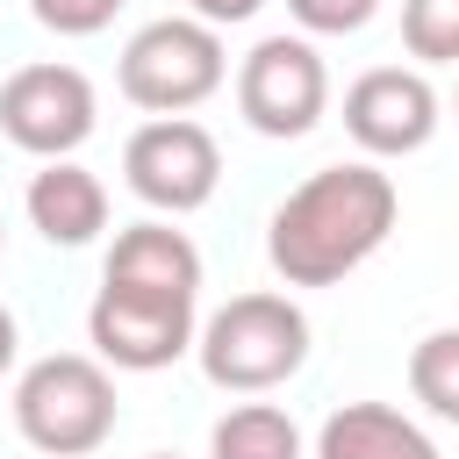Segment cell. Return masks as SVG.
<instances>
[{
  "mask_svg": "<svg viewBox=\"0 0 459 459\" xmlns=\"http://www.w3.org/2000/svg\"><path fill=\"white\" fill-rule=\"evenodd\" d=\"M14 344H22V330H14V316H7V308H0V373H7V366H14Z\"/></svg>",
  "mask_w": 459,
  "mask_h": 459,
  "instance_id": "d6986e66",
  "label": "cell"
},
{
  "mask_svg": "<svg viewBox=\"0 0 459 459\" xmlns=\"http://www.w3.org/2000/svg\"><path fill=\"white\" fill-rule=\"evenodd\" d=\"M151 459H172V452H151Z\"/></svg>",
  "mask_w": 459,
  "mask_h": 459,
  "instance_id": "ffe728a7",
  "label": "cell"
},
{
  "mask_svg": "<svg viewBox=\"0 0 459 459\" xmlns=\"http://www.w3.org/2000/svg\"><path fill=\"white\" fill-rule=\"evenodd\" d=\"M287 14H294L308 36H359V29L380 14V0H287Z\"/></svg>",
  "mask_w": 459,
  "mask_h": 459,
  "instance_id": "2e32d148",
  "label": "cell"
},
{
  "mask_svg": "<svg viewBox=\"0 0 459 459\" xmlns=\"http://www.w3.org/2000/svg\"><path fill=\"white\" fill-rule=\"evenodd\" d=\"M108 287H143V294H194L201 301V251L172 222H129L108 251Z\"/></svg>",
  "mask_w": 459,
  "mask_h": 459,
  "instance_id": "8fae6325",
  "label": "cell"
},
{
  "mask_svg": "<svg viewBox=\"0 0 459 459\" xmlns=\"http://www.w3.org/2000/svg\"><path fill=\"white\" fill-rule=\"evenodd\" d=\"M29 222L43 244H93L108 230V186L79 165V158H43V172L29 179Z\"/></svg>",
  "mask_w": 459,
  "mask_h": 459,
  "instance_id": "30bf717a",
  "label": "cell"
},
{
  "mask_svg": "<svg viewBox=\"0 0 459 459\" xmlns=\"http://www.w3.org/2000/svg\"><path fill=\"white\" fill-rule=\"evenodd\" d=\"M394 215H402V194L380 165H366V158L323 165L273 208L265 258L287 287H337L344 273H359L387 244Z\"/></svg>",
  "mask_w": 459,
  "mask_h": 459,
  "instance_id": "6da1fadb",
  "label": "cell"
},
{
  "mask_svg": "<svg viewBox=\"0 0 459 459\" xmlns=\"http://www.w3.org/2000/svg\"><path fill=\"white\" fill-rule=\"evenodd\" d=\"M93 115H100L93 79L79 65H57V57L22 65L0 86V136L29 158H72L93 136Z\"/></svg>",
  "mask_w": 459,
  "mask_h": 459,
  "instance_id": "ba28073f",
  "label": "cell"
},
{
  "mask_svg": "<svg viewBox=\"0 0 459 459\" xmlns=\"http://www.w3.org/2000/svg\"><path fill=\"white\" fill-rule=\"evenodd\" d=\"M222 79H230L222 29H208V22H194V14H165V22L136 29V36L122 43V65H115L122 100H136V108H151V115H186V108H201Z\"/></svg>",
  "mask_w": 459,
  "mask_h": 459,
  "instance_id": "277c9868",
  "label": "cell"
},
{
  "mask_svg": "<svg viewBox=\"0 0 459 459\" xmlns=\"http://www.w3.org/2000/svg\"><path fill=\"white\" fill-rule=\"evenodd\" d=\"M402 43L423 65H459V0H402Z\"/></svg>",
  "mask_w": 459,
  "mask_h": 459,
  "instance_id": "9a60e30c",
  "label": "cell"
},
{
  "mask_svg": "<svg viewBox=\"0 0 459 459\" xmlns=\"http://www.w3.org/2000/svg\"><path fill=\"white\" fill-rule=\"evenodd\" d=\"M237 108L258 136H308L330 108V72L308 36H265L237 65Z\"/></svg>",
  "mask_w": 459,
  "mask_h": 459,
  "instance_id": "52a82bcc",
  "label": "cell"
},
{
  "mask_svg": "<svg viewBox=\"0 0 459 459\" xmlns=\"http://www.w3.org/2000/svg\"><path fill=\"white\" fill-rule=\"evenodd\" d=\"M344 129L366 158H409L437 136V86L416 65H373L344 93Z\"/></svg>",
  "mask_w": 459,
  "mask_h": 459,
  "instance_id": "9c48e42d",
  "label": "cell"
},
{
  "mask_svg": "<svg viewBox=\"0 0 459 459\" xmlns=\"http://www.w3.org/2000/svg\"><path fill=\"white\" fill-rule=\"evenodd\" d=\"M122 179L158 215H194L222 186V151L194 115H158L122 143Z\"/></svg>",
  "mask_w": 459,
  "mask_h": 459,
  "instance_id": "5b68a950",
  "label": "cell"
},
{
  "mask_svg": "<svg viewBox=\"0 0 459 459\" xmlns=\"http://www.w3.org/2000/svg\"><path fill=\"white\" fill-rule=\"evenodd\" d=\"M316 459H445L416 416L394 402H344L316 430Z\"/></svg>",
  "mask_w": 459,
  "mask_h": 459,
  "instance_id": "7c38bea8",
  "label": "cell"
},
{
  "mask_svg": "<svg viewBox=\"0 0 459 459\" xmlns=\"http://www.w3.org/2000/svg\"><path fill=\"white\" fill-rule=\"evenodd\" d=\"M208 459H301V430L280 402H237L208 430Z\"/></svg>",
  "mask_w": 459,
  "mask_h": 459,
  "instance_id": "4fadbf2b",
  "label": "cell"
},
{
  "mask_svg": "<svg viewBox=\"0 0 459 459\" xmlns=\"http://www.w3.org/2000/svg\"><path fill=\"white\" fill-rule=\"evenodd\" d=\"M409 394L437 423H459V330L416 337V351H409Z\"/></svg>",
  "mask_w": 459,
  "mask_h": 459,
  "instance_id": "5bb4252c",
  "label": "cell"
},
{
  "mask_svg": "<svg viewBox=\"0 0 459 459\" xmlns=\"http://www.w3.org/2000/svg\"><path fill=\"white\" fill-rule=\"evenodd\" d=\"M14 430L43 459H86L115 437V380L86 351H50L14 380Z\"/></svg>",
  "mask_w": 459,
  "mask_h": 459,
  "instance_id": "3957f363",
  "label": "cell"
},
{
  "mask_svg": "<svg viewBox=\"0 0 459 459\" xmlns=\"http://www.w3.org/2000/svg\"><path fill=\"white\" fill-rule=\"evenodd\" d=\"M194 7V22H208V29H237V22H251L265 0H186Z\"/></svg>",
  "mask_w": 459,
  "mask_h": 459,
  "instance_id": "ac0fdd59",
  "label": "cell"
},
{
  "mask_svg": "<svg viewBox=\"0 0 459 459\" xmlns=\"http://www.w3.org/2000/svg\"><path fill=\"white\" fill-rule=\"evenodd\" d=\"M194 359L215 387L230 394H265L280 380L301 373L308 359V316L294 294H230L201 330H194Z\"/></svg>",
  "mask_w": 459,
  "mask_h": 459,
  "instance_id": "7a4b0ae2",
  "label": "cell"
},
{
  "mask_svg": "<svg viewBox=\"0 0 459 459\" xmlns=\"http://www.w3.org/2000/svg\"><path fill=\"white\" fill-rule=\"evenodd\" d=\"M194 294H143V287H108L93 294L86 308V337H93V359L115 366V373H158L172 359L194 351Z\"/></svg>",
  "mask_w": 459,
  "mask_h": 459,
  "instance_id": "8992f818",
  "label": "cell"
},
{
  "mask_svg": "<svg viewBox=\"0 0 459 459\" xmlns=\"http://www.w3.org/2000/svg\"><path fill=\"white\" fill-rule=\"evenodd\" d=\"M0 237H7V222H0Z\"/></svg>",
  "mask_w": 459,
  "mask_h": 459,
  "instance_id": "44dd1931",
  "label": "cell"
},
{
  "mask_svg": "<svg viewBox=\"0 0 459 459\" xmlns=\"http://www.w3.org/2000/svg\"><path fill=\"white\" fill-rule=\"evenodd\" d=\"M115 7L122 0H29V14L43 29H57V36H100L115 22Z\"/></svg>",
  "mask_w": 459,
  "mask_h": 459,
  "instance_id": "e0dca14e",
  "label": "cell"
}]
</instances>
